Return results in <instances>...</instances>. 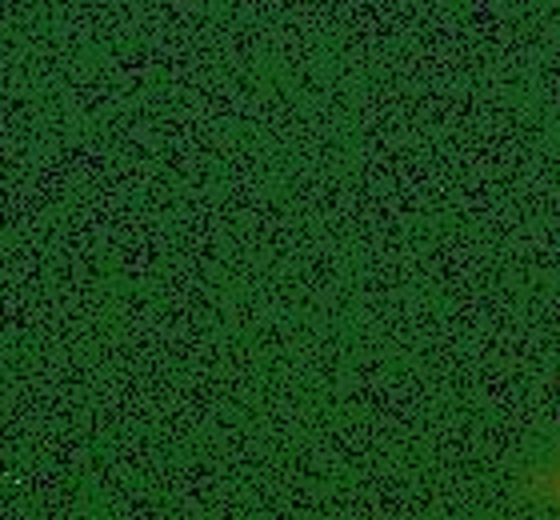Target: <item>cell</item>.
<instances>
[{
	"label": "cell",
	"mask_w": 560,
	"mask_h": 520,
	"mask_svg": "<svg viewBox=\"0 0 560 520\" xmlns=\"http://www.w3.org/2000/svg\"><path fill=\"white\" fill-rule=\"evenodd\" d=\"M557 500H560V473H557Z\"/></svg>",
	"instance_id": "6da1fadb"
}]
</instances>
